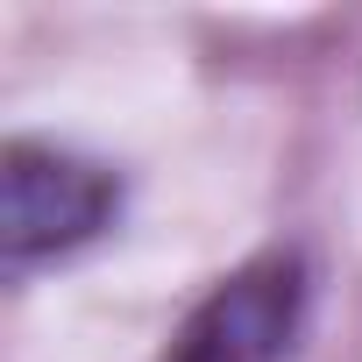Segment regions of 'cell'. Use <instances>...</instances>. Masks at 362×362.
Instances as JSON below:
<instances>
[{"label": "cell", "mask_w": 362, "mask_h": 362, "mask_svg": "<svg viewBox=\"0 0 362 362\" xmlns=\"http://www.w3.org/2000/svg\"><path fill=\"white\" fill-rule=\"evenodd\" d=\"M114 221H121L114 163L50 135H8L0 149V263L15 277L93 249Z\"/></svg>", "instance_id": "cell-1"}, {"label": "cell", "mask_w": 362, "mask_h": 362, "mask_svg": "<svg viewBox=\"0 0 362 362\" xmlns=\"http://www.w3.org/2000/svg\"><path fill=\"white\" fill-rule=\"evenodd\" d=\"M305 313H313L305 249H291V242L256 249L185 305V320L163 341V362H291Z\"/></svg>", "instance_id": "cell-2"}]
</instances>
